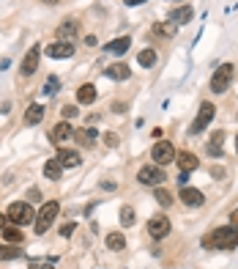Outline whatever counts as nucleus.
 <instances>
[{
    "label": "nucleus",
    "mask_w": 238,
    "mask_h": 269,
    "mask_svg": "<svg viewBox=\"0 0 238 269\" xmlns=\"http://www.w3.org/2000/svg\"><path fill=\"white\" fill-rule=\"evenodd\" d=\"M58 212H60L58 201H47V204L41 206V212H39V217H36V233L39 236H41L44 231H49V225H52V220L58 217Z\"/></svg>",
    "instance_id": "nucleus-4"
},
{
    "label": "nucleus",
    "mask_w": 238,
    "mask_h": 269,
    "mask_svg": "<svg viewBox=\"0 0 238 269\" xmlns=\"http://www.w3.org/2000/svg\"><path fill=\"white\" fill-rule=\"evenodd\" d=\"M30 269H55V267H49V264H36V261H33V264H30Z\"/></svg>",
    "instance_id": "nucleus-36"
},
{
    "label": "nucleus",
    "mask_w": 238,
    "mask_h": 269,
    "mask_svg": "<svg viewBox=\"0 0 238 269\" xmlns=\"http://www.w3.org/2000/svg\"><path fill=\"white\" fill-rule=\"evenodd\" d=\"M230 220H233V225H238V209H236V212H233V215H230Z\"/></svg>",
    "instance_id": "nucleus-39"
},
{
    "label": "nucleus",
    "mask_w": 238,
    "mask_h": 269,
    "mask_svg": "<svg viewBox=\"0 0 238 269\" xmlns=\"http://www.w3.org/2000/svg\"><path fill=\"white\" fill-rule=\"evenodd\" d=\"M148 233L154 239H164L167 233H170V220H167L164 215H154L148 220Z\"/></svg>",
    "instance_id": "nucleus-7"
},
{
    "label": "nucleus",
    "mask_w": 238,
    "mask_h": 269,
    "mask_svg": "<svg viewBox=\"0 0 238 269\" xmlns=\"http://www.w3.org/2000/svg\"><path fill=\"white\" fill-rule=\"evenodd\" d=\"M129 47H131V36H120V39H115V42L107 44V50H110L113 55H123Z\"/></svg>",
    "instance_id": "nucleus-22"
},
{
    "label": "nucleus",
    "mask_w": 238,
    "mask_h": 269,
    "mask_svg": "<svg viewBox=\"0 0 238 269\" xmlns=\"http://www.w3.org/2000/svg\"><path fill=\"white\" fill-rule=\"evenodd\" d=\"M96 135H99L96 129H79V132H74V138H77L79 146H90L96 140Z\"/></svg>",
    "instance_id": "nucleus-27"
},
{
    "label": "nucleus",
    "mask_w": 238,
    "mask_h": 269,
    "mask_svg": "<svg viewBox=\"0 0 238 269\" xmlns=\"http://www.w3.org/2000/svg\"><path fill=\"white\" fill-rule=\"evenodd\" d=\"M137 63H140V66H154V63H156V53H154V50H140Z\"/></svg>",
    "instance_id": "nucleus-28"
},
{
    "label": "nucleus",
    "mask_w": 238,
    "mask_h": 269,
    "mask_svg": "<svg viewBox=\"0 0 238 269\" xmlns=\"http://www.w3.org/2000/svg\"><path fill=\"white\" fill-rule=\"evenodd\" d=\"M41 3H47V6H55V3H58V0H41Z\"/></svg>",
    "instance_id": "nucleus-41"
},
{
    "label": "nucleus",
    "mask_w": 238,
    "mask_h": 269,
    "mask_svg": "<svg viewBox=\"0 0 238 269\" xmlns=\"http://www.w3.org/2000/svg\"><path fill=\"white\" fill-rule=\"evenodd\" d=\"M39 58H41V50H39V47H30L28 55L22 58V69H19V72H22L25 77H30V74L39 69Z\"/></svg>",
    "instance_id": "nucleus-9"
},
{
    "label": "nucleus",
    "mask_w": 238,
    "mask_h": 269,
    "mask_svg": "<svg viewBox=\"0 0 238 269\" xmlns=\"http://www.w3.org/2000/svg\"><path fill=\"white\" fill-rule=\"evenodd\" d=\"M214 113H216L214 105H211V102H202V105H200V115H197L195 124H192V135H197V132L205 129V126L211 124V118H214Z\"/></svg>",
    "instance_id": "nucleus-8"
},
{
    "label": "nucleus",
    "mask_w": 238,
    "mask_h": 269,
    "mask_svg": "<svg viewBox=\"0 0 238 269\" xmlns=\"http://www.w3.org/2000/svg\"><path fill=\"white\" fill-rule=\"evenodd\" d=\"M129 6H140V3H145V0H126Z\"/></svg>",
    "instance_id": "nucleus-40"
},
{
    "label": "nucleus",
    "mask_w": 238,
    "mask_h": 269,
    "mask_svg": "<svg viewBox=\"0 0 238 269\" xmlns=\"http://www.w3.org/2000/svg\"><path fill=\"white\" fill-rule=\"evenodd\" d=\"M55 91H58V77H49V80H47V85H44V94L52 96Z\"/></svg>",
    "instance_id": "nucleus-32"
},
{
    "label": "nucleus",
    "mask_w": 238,
    "mask_h": 269,
    "mask_svg": "<svg viewBox=\"0 0 238 269\" xmlns=\"http://www.w3.org/2000/svg\"><path fill=\"white\" fill-rule=\"evenodd\" d=\"M60 115H63V121H72V118H77V105H63V110H60Z\"/></svg>",
    "instance_id": "nucleus-31"
},
{
    "label": "nucleus",
    "mask_w": 238,
    "mask_h": 269,
    "mask_svg": "<svg viewBox=\"0 0 238 269\" xmlns=\"http://www.w3.org/2000/svg\"><path fill=\"white\" fill-rule=\"evenodd\" d=\"M181 201H184L186 206H202V204H205L202 192L195 190V187H184V190H181Z\"/></svg>",
    "instance_id": "nucleus-15"
},
{
    "label": "nucleus",
    "mask_w": 238,
    "mask_h": 269,
    "mask_svg": "<svg viewBox=\"0 0 238 269\" xmlns=\"http://www.w3.org/2000/svg\"><path fill=\"white\" fill-rule=\"evenodd\" d=\"M74 36H77V22H74V19L60 22V28H58V39H60V42H69V44H72Z\"/></svg>",
    "instance_id": "nucleus-16"
},
{
    "label": "nucleus",
    "mask_w": 238,
    "mask_h": 269,
    "mask_svg": "<svg viewBox=\"0 0 238 269\" xmlns=\"http://www.w3.org/2000/svg\"><path fill=\"white\" fill-rule=\"evenodd\" d=\"M236 151H238V138H236Z\"/></svg>",
    "instance_id": "nucleus-42"
},
{
    "label": "nucleus",
    "mask_w": 238,
    "mask_h": 269,
    "mask_svg": "<svg viewBox=\"0 0 238 269\" xmlns=\"http://www.w3.org/2000/svg\"><path fill=\"white\" fill-rule=\"evenodd\" d=\"M3 239L8 242V245H22V228H14V225H6L3 228Z\"/></svg>",
    "instance_id": "nucleus-24"
},
{
    "label": "nucleus",
    "mask_w": 238,
    "mask_h": 269,
    "mask_svg": "<svg viewBox=\"0 0 238 269\" xmlns=\"http://www.w3.org/2000/svg\"><path fill=\"white\" fill-rule=\"evenodd\" d=\"M151 157H154V165H167V162L175 160V149L173 143H167V140H159V143L154 146V151H151Z\"/></svg>",
    "instance_id": "nucleus-6"
},
{
    "label": "nucleus",
    "mask_w": 238,
    "mask_h": 269,
    "mask_svg": "<svg viewBox=\"0 0 238 269\" xmlns=\"http://www.w3.org/2000/svg\"><path fill=\"white\" fill-rule=\"evenodd\" d=\"M74 233V222H66V225H60V236H72Z\"/></svg>",
    "instance_id": "nucleus-34"
},
{
    "label": "nucleus",
    "mask_w": 238,
    "mask_h": 269,
    "mask_svg": "<svg viewBox=\"0 0 238 269\" xmlns=\"http://www.w3.org/2000/svg\"><path fill=\"white\" fill-rule=\"evenodd\" d=\"M205 247H222V250H233V247H238V225L216 228L211 236H205Z\"/></svg>",
    "instance_id": "nucleus-1"
},
{
    "label": "nucleus",
    "mask_w": 238,
    "mask_h": 269,
    "mask_svg": "<svg viewBox=\"0 0 238 269\" xmlns=\"http://www.w3.org/2000/svg\"><path fill=\"white\" fill-rule=\"evenodd\" d=\"M6 215H8V222H14V225H19V228L36 220V215H33V206H30L28 201H22V204H11Z\"/></svg>",
    "instance_id": "nucleus-2"
},
{
    "label": "nucleus",
    "mask_w": 238,
    "mask_h": 269,
    "mask_svg": "<svg viewBox=\"0 0 238 269\" xmlns=\"http://www.w3.org/2000/svg\"><path fill=\"white\" fill-rule=\"evenodd\" d=\"M175 25L173 22H159V25H154V33L156 36H161V39H170V36H175Z\"/></svg>",
    "instance_id": "nucleus-26"
},
{
    "label": "nucleus",
    "mask_w": 238,
    "mask_h": 269,
    "mask_svg": "<svg viewBox=\"0 0 238 269\" xmlns=\"http://www.w3.org/2000/svg\"><path fill=\"white\" fill-rule=\"evenodd\" d=\"M233 74H236L233 63H222L214 72V77H211V91H214V94H225V91L230 88V83H233Z\"/></svg>",
    "instance_id": "nucleus-3"
},
{
    "label": "nucleus",
    "mask_w": 238,
    "mask_h": 269,
    "mask_svg": "<svg viewBox=\"0 0 238 269\" xmlns=\"http://www.w3.org/2000/svg\"><path fill=\"white\" fill-rule=\"evenodd\" d=\"M72 138H74V129H72V124H69V121H60V124L52 129V135H49V140H52V143H58V146H63L66 140H72Z\"/></svg>",
    "instance_id": "nucleus-11"
},
{
    "label": "nucleus",
    "mask_w": 238,
    "mask_h": 269,
    "mask_svg": "<svg viewBox=\"0 0 238 269\" xmlns=\"http://www.w3.org/2000/svg\"><path fill=\"white\" fill-rule=\"evenodd\" d=\"M55 160H58L63 167H77L79 162H82V157H79V151H72V149H60L58 154H55Z\"/></svg>",
    "instance_id": "nucleus-12"
},
{
    "label": "nucleus",
    "mask_w": 238,
    "mask_h": 269,
    "mask_svg": "<svg viewBox=\"0 0 238 269\" xmlns=\"http://www.w3.org/2000/svg\"><path fill=\"white\" fill-rule=\"evenodd\" d=\"M186 181H189V173H186V170H181V176H178V184H181V187H186Z\"/></svg>",
    "instance_id": "nucleus-35"
},
{
    "label": "nucleus",
    "mask_w": 238,
    "mask_h": 269,
    "mask_svg": "<svg viewBox=\"0 0 238 269\" xmlns=\"http://www.w3.org/2000/svg\"><path fill=\"white\" fill-rule=\"evenodd\" d=\"M14 258H22V247L19 245H0V261H14Z\"/></svg>",
    "instance_id": "nucleus-21"
},
{
    "label": "nucleus",
    "mask_w": 238,
    "mask_h": 269,
    "mask_svg": "<svg viewBox=\"0 0 238 269\" xmlns=\"http://www.w3.org/2000/svg\"><path fill=\"white\" fill-rule=\"evenodd\" d=\"M28 198H30V201H39L41 195H39V190H30V192H28Z\"/></svg>",
    "instance_id": "nucleus-37"
},
{
    "label": "nucleus",
    "mask_w": 238,
    "mask_h": 269,
    "mask_svg": "<svg viewBox=\"0 0 238 269\" xmlns=\"http://www.w3.org/2000/svg\"><path fill=\"white\" fill-rule=\"evenodd\" d=\"M175 162H178V167L186 170V173H189V170H197V165H200V160H197L192 151H178V154H175Z\"/></svg>",
    "instance_id": "nucleus-13"
},
{
    "label": "nucleus",
    "mask_w": 238,
    "mask_h": 269,
    "mask_svg": "<svg viewBox=\"0 0 238 269\" xmlns=\"http://www.w3.org/2000/svg\"><path fill=\"white\" fill-rule=\"evenodd\" d=\"M107 247L113 253H120L126 247V239H123V233H118V231H113V233H107Z\"/></svg>",
    "instance_id": "nucleus-25"
},
{
    "label": "nucleus",
    "mask_w": 238,
    "mask_h": 269,
    "mask_svg": "<svg viewBox=\"0 0 238 269\" xmlns=\"http://www.w3.org/2000/svg\"><path fill=\"white\" fill-rule=\"evenodd\" d=\"M104 74H107L110 80H118V83H120V80H129V77H131V69H129L126 63H113Z\"/></svg>",
    "instance_id": "nucleus-17"
},
{
    "label": "nucleus",
    "mask_w": 238,
    "mask_h": 269,
    "mask_svg": "<svg viewBox=\"0 0 238 269\" xmlns=\"http://www.w3.org/2000/svg\"><path fill=\"white\" fill-rule=\"evenodd\" d=\"M6 222H8V215H0V231L6 228Z\"/></svg>",
    "instance_id": "nucleus-38"
},
{
    "label": "nucleus",
    "mask_w": 238,
    "mask_h": 269,
    "mask_svg": "<svg viewBox=\"0 0 238 269\" xmlns=\"http://www.w3.org/2000/svg\"><path fill=\"white\" fill-rule=\"evenodd\" d=\"M44 53H47L49 55V58H72V55H74V47H72V44H69V42H52V44H49V47H44Z\"/></svg>",
    "instance_id": "nucleus-10"
},
{
    "label": "nucleus",
    "mask_w": 238,
    "mask_h": 269,
    "mask_svg": "<svg viewBox=\"0 0 238 269\" xmlns=\"http://www.w3.org/2000/svg\"><path fill=\"white\" fill-rule=\"evenodd\" d=\"M44 176H47V179H52V181H58L60 176H63V165H60L55 157H52V160H47V162H44Z\"/></svg>",
    "instance_id": "nucleus-20"
},
{
    "label": "nucleus",
    "mask_w": 238,
    "mask_h": 269,
    "mask_svg": "<svg viewBox=\"0 0 238 269\" xmlns=\"http://www.w3.org/2000/svg\"><path fill=\"white\" fill-rule=\"evenodd\" d=\"M41 121H44V108H41V105H30L28 113H25V124L36 126V124H41Z\"/></svg>",
    "instance_id": "nucleus-19"
},
{
    "label": "nucleus",
    "mask_w": 238,
    "mask_h": 269,
    "mask_svg": "<svg viewBox=\"0 0 238 269\" xmlns=\"http://www.w3.org/2000/svg\"><path fill=\"white\" fill-rule=\"evenodd\" d=\"M77 102H79V105H93V102H96V85H90V83L79 85V91H77Z\"/></svg>",
    "instance_id": "nucleus-18"
},
{
    "label": "nucleus",
    "mask_w": 238,
    "mask_h": 269,
    "mask_svg": "<svg viewBox=\"0 0 238 269\" xmlns=\"http://www.w3.org/2000/svg\"><path fill=\"white\" fill-rule=\"evenodd\" d=\"M137 179H140V184H145V187H161L167 176L159 165H145V167H140Z\"/></svg>",
    "instance_id": "nucleus-5"
},
{
    "label": "nucleus",
    "mask_w": 238,
    "mask_h": 269,
    "mask_svg": "<svg viewBox=\"0 0 238 269\" xmlns=\"http://www.w3.org/2000/svg\"><path fill=\"white\" fill-rule=\"evenodd\" d=\"M192 17H195V8L192 6H178V8H173V14H170V22L178 28V25H186Z\"/></svg>",
    "instance_id": "nucleus-14"
},
{
    "label": "nucleus",
    "mask_w": 238,
    "mask_h": 269,
    "mask_svg": "<svg viewBox=\"0 0 238 269\" xmlns=\"http://www.w3.org/2000/svg\"><path fill=\"white\" fill-rule=\"evenodd\" d=\"M104 146H107V149H115V146H118V135H115V132H107V135H104Z\"/></svg>",
    "instance_id": "nucleus-33"
},
{
    "label": "nucleus",
    "mask_w": 238,
    "mask_h": 269,
    "mask_svg": "<svg viewBox=\"0 0 238 269\" xmlns=\"http://www.w3.org/2000/svg\"><path fill=\"white\" fill-rule=\"evenodd\" d=\"M156 201H159V206H170L173 204V195L167 190H161V187H156Z\"/></svg>",
    "instance_id": "nucleus-30"
},
{
    "label": "nucleus",
    "mask_w": 238,
    "mask_h": 269,
    "mask_svg": "<svg viewBox=\"0 0 238 269\" xmlns=\"http://www.w3.org/2000/svg\"><path fill=\"white\" fill-rule=\"evenodd\" d=\"M222 146H225V132H214L208 143V154L211 157H222Z\"/></svg>",
    "instance_id": "nucleus-23"
},
{
    "label": "nucleus",
    "mask_w": 238,
    "mask_h": 269,
    "mask_svg": "<svg viewBox=\"0 0 238 269\" xmlns=\"http://www.w3.org/2000/svg\"><path fill=\"white\" fill-rule=\"evenodd\" d=\"M120 225L123 228L134 225V209H131V206H123V209H120Z\"/></svg>",
    "instance_id": "nucleus-29"
}]
</instances>
